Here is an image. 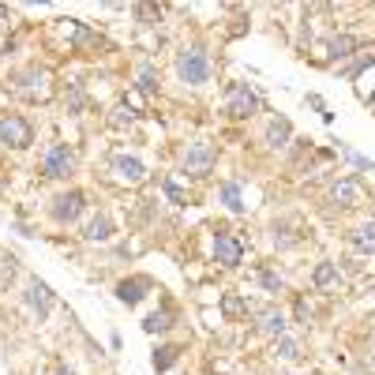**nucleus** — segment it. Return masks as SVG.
Here are the masks:
<instances>
[{"label":"nucleus","mask_w":375,"mask_h":375,"mask_svg":"<svg viewBox=\"0 0 375 375\" xmlns=\"http://www.w3.org/2000/svg\"><path fill=\"white\" fill-rule=\"evenodd\" d=\"M214 158H218L214 143H207V139L188 143V150H184V173H192V176H207L210 169H214Z\"/></svg>","instance_id":"f03ea898"},{"label":"nucleus","mask_w":375,"mask_h":375,"mask_svg":"<svg viewBox=\"0 0 375 375\" xmlns=\"http://www.w3.org/2000/svg\"><path fill=\"white\" fill-rule=\"evenodd\" d=\"M296 319H301V323L312 319V312H308V304H304V301H296Z\"/></svg>","instance_id":"c85d7f7f"},{"label":"nucleus","mask_w":375,"mask_h":375,"mask_svg":"<svg viewBox=\"0 0 375 375\" xmlns=\"http://www.w3.org/2000/svg\"><path fill=\"white\" fill-rule=\"evenodd\" d=\"M214 259L221 263V267H241V259H244V244L236 241L233 233H214Z\"/></svg>","instance_id":"0eeeda50"},{"label":"nucleus","mask_w":375,"mask_h":375,"mask_svg":"<svg viewBox=\"0 0 375 375\" xmlns=\"http://www.w3.org/2000/svg\"><path fill=\"white\" fill-rule=\"evenodd\" d=\"M338 278H342L338 263H319V267L312 270V285H315V289H330V285H338Z\"/></svg>","instance_id":"2eb2a0df"},{"label":"nucleus","mask_w":375,"mask_h":375,"mask_svg":"<svg viewBox=\"0 0 375 375\" xmlns=\"http://www.w3.org/2000/svg\"><path fill=\"white\" fill-rule=\"evenodd\" d=\"M147 289H150V278H124L121 285H116V301L121 304H139L143 296H147Z\"/></svg>","instance_id":"9b49d317"},{"label":"nucleus","mask_w":375,"mask_h":375,"mask_svg":"<svg viewBox=\"0 0 375 375\" xmlns=\"http://www.w3.org/2000/svg\"><path fill=\"white\" fill-rule=\"evenodd\" d=\"M83 236H87L90 244H101V241H109V236H113V221H109V214H98V218H90V221H87V229H83Z\"/></svg>","instance_id":"ddd939ff"},{"label":"nucleus","mask_w":375,"mask_h":375,"mask_svg":"<svg viewBox=\"0 0 375 375\" xmlns=\"http://www.w3.org/2000/svg\"><path fill=\"white\" fill-rule=\"evenodd\" d=\"M83 207H87V195L83 192H64V195H57L53 199V207H49V218L57 221V225H68V221H75L83 214Z\"/></svg>","instance_id":"39448f33"},{"label":"nucleus","mask_w":375,"mask_h":375,"mask_svg":"<svg viewBox=\"0 0 375 375\" xmlns=\"http://www.w3.org/2000/svg\"><path fill=\"white\" fill-rule=\"evenodd\" d=\"M342 154H345L349 161H353L356 169H368V173H372V169H375V161H372V158H364V154H356L353 147H342Z\"/></svg>","instance_id":"a878e982"},{"label":"nucleus","mask_w":375,"mask_h":375,"mask_svg":"<svg viewBox=\"0 0 375 375\" xmlns=\"http://www.w3.org/2000/svg\"><path fill=\"white\" fill-rule=\"evenodd\" d=\"M353 248L356 252H364V255H375V225H361V229H353Z\"/></svg>","instance_id":"a211bd4d"},{"label":"nucleus","mask_w":375,"mask_h":375,"mask_svg":"<svg viewBox=\"0 0 375 375\" xmlns=\"http://www.w3.org/2000/svg\"><path fill=\"white\" fill-rule=\"evenodd\" d=\"M372 64H375V53H368V57H361V61H353L349 68H342V75L345 79H356V75H361L364 68H372Z\"/></svg>","instance_id":"b1692460"},{"label":"nucleus","mask_w":375,"mask_h":375,"mask_svg":"<svg viewBox=\"0 0 375 375\" xmlns=\"http://www.w3.org/2000/svg\"><path fill=\"white\" fill-rule=\"evenodd\" d=\"M356 45H361V41H356L353 34H334V38L327 41V53H330V61H345V57H353Z\"/></svg>","instance_id":"4468645a"},{"label":"nucleus","mask_w":375,"mask_h":375,"mask_svg":"<svg viewBox=\"0 0 375 375\" xmlns=\"http://www.w3.org/2000/svg\"><path fill=\"white\" fill-rule=\"evenodd\" d=\"M221 203H225V210H233V214H244L241 184H236V181H225V184H221Z\"/></svg>","instance_id":"f3484780"},{"label":"nucleus","mask_w":375,"mask_h":375,"mask_svg":"<svg viewBox=\"0 0 375 375\" xmlns=\"http://www.w3.org/2000/svg\"><path fill=\"white\" fill-rule=\"evenodd\" d=\"M23 301H27L30 308L38 312V319H45V315L53 312V293H49V285H45V281H38V278L27 281V293H23Z\"/></svg>","instance_id":"1a4fd4ad"},{"label":"nucleus","mask_w":375,"mask_h":375,"mask_svg":"<svg viewBox=\"0 0 375 375\" xmlns=\"http://www.w3.org/2000/svg\"><path fill=\"white\" fill-rule=\"evenodd\" d=\"M364 184H361V176H342L334 188H330V199L338 203V207H356V203H364Z\"/></svg>","instance_id":"6e6552de"},{"label":"nucleus","mask_w":375,"mask_h":375,"mask_svg":"<svg viewBox=\"0 0 375 375\" xmlns=\"http://www.w3.org/2000/svg\"><path fill=\"white\" fill-rule=\"evenodd\" d=\"M176 356H181V349L176 345H161L154 356H150V364H154V372H169L176 364Z\"/></svg>","instance_id":"6ab92c4d"},{"label":"nucleus","mask_w":375,"mask_h":375,"mask_svg":"<svg viewBox=\"0 0 375 375\" xmlns=\"http://www.w3.org/2000/svg\"><path fill=\"white\" fill-rule=\"evenodd\" d=\"M132 109H128V105H121V109H113V124H132Z\"/></svg>","instance_id":"cd10ccee"},{"label":"nucleus","mask_w":375,"mask_h":375,"mask_svg":"<svg viewBox=\"0 0 375 375\" xmlns=\"http://www.w3.org/2000/svg\"><path fill=\"white\" fill-rule=\"evenodd\" d=\"M0 143H4V147H15V150L30 147L34 143V128H30L27 116H15V113L0 116Z\"/></svg>","instance_id":"7ed1b4c3"},{"label":"nucleus","mask_w":375,"mask_h":375,"mask_svg":"<svg viewBox=\"0 0 375 375\" xmlns=\"http://www.w3.org/2000/svg\"><path fill=\"white\" fill-rule=\"evenodd\" d=\"M161 188H165V195H169V203H176V207H184L188 203V195H184V188L176 184V181H161Z\"/></svg>","instance_id":"393cba45"},{"label":"nucleus","mask_w":375,"mask_h":375,"mask_svg":"<svg viewBox=\"0 0 375 375\" xmlns=\"http://www.w3.org/2000/svg\"><path fill=\"white\" fill-rule=\"evenodd\" d=\"M72 161H75V154L68 150V143H53V147L45 150V158H41V173L45 176H68L72 173Z\"/></svg>","instance_id":"423d86ee"},{"label":"nucleus","mask_w":375,"mask_h":375,"mask_svg":"<svg viewBox=\"0 0 375 375\" xmlns=\"http://www.w3.org/2000/svg\"><path fill=\"white\" fill-rule=\"evenodd\" d=\"M139 90L143 94H158V75H154V68L150 64L139 68Z\"/></svg>","instance_id":"4be33fe9"},{"label":"nucleus","mask_w":375,"mask_h":375,"mask_svg":"<svg viewBox=\"0 0 375 375\" xmlns=\"http://www.w3.org/2000/svg\"><path fill=\"white\" fill-rule=\"evenodd\" d=\"M57 375H75V372H72V368H61V372H57Z\"/></svg>","instance_id":"c756f323"},{"label":"nucleus","mask_w":375,"mask_h":375,"mask_svg":"<svg viewBox=\"0 0 375 375\" xmlns=\"http://www.w3.org/2000/svg\"><path fill=\"white\" fill-rule=\"evenodd\" d=\"M113 173H116V181H124V184H143L147 181V165H143L139 158H128V154L113 158Z\"/></svg>","instance_id":"9d476101"},{"label":"nucleus","mask_w":375,"mask_h":375,"mask_svg":"<svg viewBox=\"0 0 375 375\" xmlns=\"http://www.w3.org/2000/svg\"><path fill=\"white\" fill-rule=\"evenodd\" d=\"M278 356L281 361H296V356H301V345H296L293 338H278Z\"/></svg>","instance_id":"5701e85b"},{"label":"nucleus","mask_w":375,"mask_h":375,"mask_svg":"<svg viewBox=\"0 0 375 375\" xmlns=\"http://www.w3.org/2000/svg\"><path fill=\"white\" fill-rule=\"evenodd\" d=\"M259 281H263V289H267V293H278V289H281V278L270 274V270H259Z\"/></svg>","instance_id":"bb28decb"},{"label":"nucleus","mask_w":375,"mask_h":375,"mask_svg":"<svg viewBox=\"0 0 375 375\" xmlns=\"http://www.w3.org/2000/svg\"><path fill=\"white\" fill-rule=\"evenodd\" d=\"M225 113L233 121H248L252 113H259V98L248 90V83H229V101H225Z\"/></svg>","instance_id":"20e7f679"},{"label":"nucleus","mask_w":375,"mask_h":375,"mask_svg":"<svg viewBox=\"0 0 375 375\" xmlns=\"http://www.w3.org/2000/svg\"><path fill=\"white\" fill-rule=\"evenodd\" d=\"M169 327H173V323H169V312H154V315L143 319V330H147V334H161V330H169Z\"/></svg>","instance_id":"412c9836"},{"label":"nucleus","mask_w":375,"mask_h":375,"mask_svg":"<svg viewBox=\"0 0 375 375\" xmlns=\"http://www.w3.org/2000/svg\"><path fill=\"white\" fill-rule=\"evenodd\" d=\"M289 139H293V124H289L285 116H274V121L267 124V147L270 150H285Z\"/></svg>","instance_id":"f8f14e48"},{"label":"nucleus","mask_w":375,"mask_h":375,"mask_svg":"<svg viewBox=\"0 0 375 375\" xmlns=\"http://www.w3.org/2000/svg\"><path fill=\"white\" fill-rule=\"evenodd\" d=\"M285 327L289 323H285V315L281 312H263L259 315V330L263 334H270V338H285Z\"/></svg>","instance_id":"dca6fc26"},{"label":"nucleus","mask_w":375,"mask_h":375,"mask_svg":"<svg viewBox=\"0 0 375 375\" xmlns=\"http://www.w3.org/2000/svg\"><path fill=\"white\" fill-rule=\"evenodd\" d=\"M221 312H225L229 319H236V315L248 312V301H244L241 293H225V296H221Z\"/></svg>","instance_id":"aec40b11"},{"label":"nucleus","mask_w":375,"mask_h":375,"mask_svg":"<svg viewBox=\"0 0 375 375\" xmlns=\"http://www.w3.org/2000/svg\"><path fill=\"white\" fill-rule=\"evenodd\" d=\"M176 75H181L188 87H203V83L210 79V57H207V49H199V45L184 49V53L176 57Z\"/></svg>","instance_id":"f257e3e1"}]
</instances>
